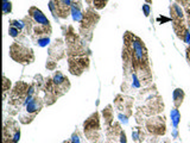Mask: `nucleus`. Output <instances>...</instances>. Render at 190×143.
<instances>
[{"label": "nucleus", "instance_id": "obj_15", "mask_svg": "<svg viewBox=\"0 0 190 143\" xmlns=\"http://www.w3.org/2000/svg\"><path fill=\"white\" fill-rule=\"evenodd\" d=\"M104 118H105V124H106V126L108 128L110 125H111V123H112V120H113V111H112V106L110 105V106H107L106 107V110H104Z\"/></svg>", "mask_w": 190, "mask_h": 143}, {"label": "nucleus", "instance_id": "obj_26", "mask_svg": "<svg viewBox=\"0 0 190 143\" xmlns=\"http://www.w3.org/2000/svg\"><path fill=\"white\" fill-rule=\"evenodd\" d=\"M10 87H11V81L6 77H4V92H7Z\"/></svg>", "mask_w": 190, "mask_h": 143}, {"label": "nucleus", "instance_id": "obj_13", "mask_svg": "<svg viewBox=\"0 0 190 143\" xmlns=\"http://www.w3.org/2000/svg\"><path fill=\"white\" fill-rule=\"evenodd\" d=\"M70 11H71L73 19H74L75 22H78V23L82 22V19H83V13H82V11L80 10V7H78L76 4H73V5H71Z\"/></svg>", "mask_w": 190, "mask_h": 143}, {"label": "nucleus", "instance_id": "obj_33", "mask_svg": "<svg viewBox=\"0 0 190 143\" xmlns=\"http://www.w3.org/2000/svg\"><path fill=\"white\" fill-rule=\"evenodd\" d=\"M188 63H189V66H190V58H189V60H188Z\"/></svg>", "mask_w": 190, "mask_h": 143}, {"label": "nucleus", "instance_id": "obj_30", "mask_svg": "<svg viewBox=\"0 0 190 143\" xmlns=\"http://www.w3.org/2000/svg\"><path fill=\"white\" fill-rule=\"evenodd\" d=\"M172 136L173 138H176L178 136V131H177V128H173V131H172Z\"/></svg>", "mask_w": 190, "mask_h": 143}, {"label": "nucleus", "instance_id": "obj_2", "mask_svg": "<svg viewBox=\"0 0 190 143\" xmlns=\"http://www.w3.org/2000/svg\"><path fill=\"white\" fill-rule=\"evenodd\" d=\"M128 44H131V56L134 58L136 63L137 64H143V63H146V57H147V54H146V48L144 45V43L141 42V39L139 37H136V36H131V39L130 42H127ZM126 43V44H127Z\"/></svg>", "mask_w": 190, "mask_h": 143}, {"label": "nucleus", "instance_id": "obj_6", "mask_svg": "<svg viewBox=\"0 0 190 143\" xmlns=\"http://www.w3.org/2000/svg\"><path fill=\"white\" fill-rule=\"evenodd\" d=\"M89 66V60L87 57H70L69 58V70L73 75H81L83 70Z\"/></svg>", "mask_w": 190, "mask_h": 143}, {"label": "nucleus", "instance_id": "obj_1", "mask_svg": "<svg viewBox=\"0 0 190 143\" xmlns=\"http://www.w3.org/2000/svg\"><path fill=\"white\" fill-rule=\"evenodd\" d=\"M10 56L19 63L26 64V63H32L35 61V55L31 48H28L23 44L19 43H13L10 48Z\"/></svg>", "mask_w": 190, "mask_h": 143}, {"label": "nucleus", "instance_id": "obj_3", "mask_svg": "<svg viewBox=\"0 0 190 143\" xmlns=\"http://www.w3.org/2000/svg\"><path fill=\"white\" fill-rule=\"evenodd\" d=\"M20 139V128L13 119H7L4 124V143H18Z\"/></svg>", "mask_w": 190, "mask_h": 143}, {"label": "nucleus", "instance_id": "obj_10", "mask_svg": "<svg viewBox=\"0 0 190 143\" xmlns=\"http://www.w3.org/2000/svg\"><path fill=\"white\" fill-rule=\"evenodd\" d=\"M184 97H185V94H184V91H183L182 88H176V90L173 91V93H172V99H173V105H175L176 109H178V107L182 105V103H183V100H184Z\"/></svg>", "mask_w": 190, "mask_h": 143}, {"label": "nucleus", "instance_id": "obj_24", "mask_svg": "<svg viewBox=\"0 0 190 143\" xmlns=\"http://www.w3.org/2000/svg\"><path fill=\"white\" fill-rule=\"evenodd\" d=\"M143 12H144V16H145V17H149V16H150L151 7H150L149 4H144V5H143Z\"/></svg>", "mask_w": 190, "mask_h": 143}, {"label": "nucleus", "instance_id": "obj_17", "mask_svg": "<svg viewBox=\"0 0 190 143\" xmlns=\"http://www.w3.org/2000/svg\"><path fill=\"white\" fill-rule=\"evenodd\" d=\"M10 24H11L12 26L17 28L19 31H22V30H24V29L26 28V22H25V19H23V20L13 19V20H11V22H10Z\"/></svg>", "mask_w": 190, "mask_h": 143}, {"label": "nucleus", "instance_id": "obj_21", "mask_svg": "<svg viewBox=\"0 0 190 143\" xmlns=\"http://www.w3.org/2000/svg\"><path fill=\"white\" fill-rule=\"evenodd\" d=\"M70 143H82V137H81V134H80L78 131H75V132L71 135Z\"/></svg>", "mask_w": 190, "mask_h": 143}, {"label": "nucleus", "instance_id": "obj_25", "mask_svg": "<svg viewBox=\"0 0 190 143\" xmlns=\"http://www.w3.org/2000/svg\"><path fill=\"white\" fill-rule=\"evenodd\" d=\"M118 118L120 119L121 123L127 124L128 123V115H123V113H118Z\"/></svg>", "mask_w": 190, "mask_h": 143}, {"label": "nucleus", "instance_id": "obj_32", "mask_svg": "<svg viewBox=\"0 0 190 143\" xmlns=\"http://www.w3.org/2000/svg\"><path fill=\"white\" fill-rule=\"evenodd\" d=\"M63 143H70V141H65V142H63Z\"/></svg>", "mask_w": 190, "mask_h": 143}, {"label": "nucleus", "instance_id": "obj_11", "mask_svg": "<svg viewBox=\"0 0 190 143\" xmlns=\"http://www.w3.org/2000/svg\"><path fill=\"white\" fill-rule=\"evenodd\" d=\"M84 135L88 138V141H90L93 143H101L102 142V135L99 131H86Z\"/></svg>", "mask_w": 190, "mask_h": 143}, {"label": "nucleus", "instance_id": "obj_16", "mask_svg": "<svg viewBox=\"0 0 190 143\" xmlns=\"http://www.w3.org/2000/svg\"><path fill=\"white\" fill-rule=\"evenodd\" d=\"M132 138L136 143H140L145 139V134L141 131L140 128H136L133 131H132Z\"/></svg>", "mask_w": 190, "mask_h": 143}, {"label": "nucleus", "instance_id": "obj_18", "mask_svg": "<svg viewBox=\"0 0 190 143\" xmlns=\"http://www.w3.org/2000/svg\"><path fill=\"white\" fill-rule=\"evenodd\" d=\"M36 44H37V45H39V47H42V48H44V47H46V45H49V44H50V37H49V36L38 37V38H37V41H36Z\"/></svg>", "mask_w": 190, "mask_h": 143}, {"label": "nucleus", "instance_id": "obj_22", "mask_svg": "<svg viewBox=\"0 0 190 143\" xmlns=\"http://www.w3.org/2000/svg\"><path fill=\"white\" fill-rule=\"evenodd\" d=\"M19 34H20V31H19L17 28H15V26L10 25V28H9V35H10L11 37H13V38H17V37L19 36Z\"/></svg>", "mask_w": 190, "mask_h": 143}, {"label": "nucleus", "instance_id": "obj_31", "mask_svg": "<svg viewBox=\"0 0 190 143\" xmlns=\"http://www.w3.org/2000/svg\"><path fill=\"white\" fill-rule=\"evenodd\" d=\"M158 20H162V18H158ZM163 20H164V22H168L169 19H166V18H163Z\"/></svg>", "mask_w": 190, "mask_h": 143}, {"label": "nucleus", "instance_id": "obj_12", "mask_svg": "<svg viewBox=\"0 0 190 143\" xmlns=\"http://www.w3.org/2000/svg\"><path fill=\"white\" fill-rule=\"evenodd\" d=\"M170 13H171V17H172L173 20H176V19L181 20V19L183 18V10H182L181 6L177 5V4H173V5L171 6Z\"/></svg>", "mask_w": 190, "mask_h": 143}, {"label": "nucleus", "instance_id": "obj_28", "mask_svg": "<svg viewBox=\"0 0 190 143\" xmlns=\"http://www.w3.org/2000/svg\"><path fill=\"white\" fill-rule=\"evenodd\" d=\"M183 41H184V43H186V44L190 45V31H189V30L185 31L184 37H183Z\"/></svg>", "mask_w": 190, "mask_h": 143}, {"label": "nucleus", "instance_id": "obj_23", "mask_svg": "<svg viewBox=\"0 0 190 143\" xmlns=\"http://www.w3.org/2000/svg\"><path fill=\"white\" fill-rule=\"evenodd\" d=\"M49 9H50V11L52 12L54 17L57 18V16H58V10H57V5H55V3H54V0H50V3H49Z\"/></svg>", "mask_w": 190, "mask_h": 143}, {"label": "nucleus", "instance_id": "obj_9", "mask_svg": "<svg viewBox=\"0 0 190 143\" xmlns=\"http://www.w3.org/2000/svg\"><path fill=\"white\" fill-rule=\"evenodd\" d=\"M29 13L31 15V17L35 19V22L39 25H44V26H50V23H49V19L45 17V15L38 10L37 7H31L29 10Z\"/></svg>", "mask_w": 190, "mask_h": 143}, {"label": "nucleus", "instance_id": "obj_8", "mask_svg": "<svg viewBox=\"0 0 190 143\" xmlns=\"http://www.w3.org/2000/svg\"><path fill=\"white\" fill-rule=\"evenodd\" d=\"M84 132L86 131H99L100 130V119H99V113L95 112L93 113L86 122L83 123Z\"/></svg>", "mask_w": 190, "mask_h": 143}, {"label": "nucleus", "instance_id": "obj_19", "mask_svg": "<svg viewBox=\"0 0 190 143\" xmlns=\"http://www.w3.org/2000/svg\"><path fill=\"white\" fill-rule=\"evenodd\" d=\"M12 11V4L10 0H3V12L4 15H9Z\"/></svg>", "mask_w": 190, "mask_h": 143}, {"label": "nucleus", "instance_id": "obj_20", "mask_svg": "<svg viewBox=\"0 0 190 143\" xmlns=\"http://www.w3.org/2000/svg\"><path fill=\"white\" fill-rule=\"evenodd\" d=\"M131 77H132V87H133V88H140V87H141V82H140V80L138 79L137 74H136V73H132Z\"/></svg>", "mask_w": 190, "mask_h": 143}, {"label": "nucleus", "instance_id": "obj_5", "mask_svg": "<svg viewBox=\"0 0 190 143\" xmlns=\"http://www.w3.org/2000/svg\"><path fill=\"white\" fill-rule=\"evenodd\" d=\"M146 129L152 135L162 136L165 134V122L162 117H152L146 120Z\"/></svg>", "mask_w": 190, "mask_h": 143}, {"label": "nucleus", "instance_id": "obj_7", "mask_svg": "<svg viewBox=\"0 0 190 143\" xmlns=\"http://www.w3.org/2000/svg\"><path fill=\"white\" fill-rule=\"evenodd\" d=\"M43 105H44L43 99H41L38 96H36V97L32 98V100H31L29 104L25 105V113H28L29 116H31V117L35 118L36 115L42 110Z\"/></svg>", "mask_w": 190, "mask_h": 143}, {"label": "nucleus", "instance_id": "obj_27", "mask_svg": "<svg viewBox=\"0 0 190 143\" xmlns=\"http://www.w3.org/2000/svg\"><path fill=\"white\" fill-rule=\"evenodd\" d=\"M46 68H48L49 70H55V68H56V62L52 61V60H49V61L46 62Z\"/></svg>", "mask_w": 190, "mask_h": 143}, {"label": "nucleus", "instance_id": "obj_4", "mask_svg": "<svg viewBox=\"0 0 190 143\" xmlns=\"http://www.w3.org/2000/svg\"><path fill=\"white\" fill-rule=\"evenodd\" d=\"M52 81L55 86V93L57 97H61L70 88V82L68 78L61 72H55V74L52 75Z\"/></svg>", "mask_w": 190, "mask_h": 143}, {"label": "nucleus", "instance_id": "obj_14", "mask_svg": "<svg viewBox=\"0 0 190 143\" xmlns=\"http://www.w3.org/2000/svg\"><path fill=\"white\" fill-rule=\"evenodd\" d=\"M170 118H171V123L173 125V128H178V124L181 122V113L178 111V109H172L170 111Z\"/></svg>", "mask_w": 190, "mask_h": 143}, {"label": "nucleus", "instance_id": "obj_29", "mask_svg": "<svg viewBox=\"0 0 190 143\" xmlns=\"http://www.w3.org/2000/svg\"><path fill=\"white\" fill-rule=\"evenodd\" d=\"M119 143H127L126 134H125V131H123V130H121V132H120V137H119Z\"/></svg>", "mask_w": 190, "mask_h": 143}]
</instances>
